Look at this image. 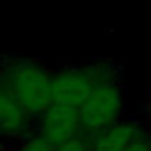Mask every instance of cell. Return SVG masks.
I'll list each match as a JSON object with an SVG mask.
<instances>
[{"instance_id":"obj_6","label":"cell","mask_w":151,"mask_h":151,"mask_svg":"<svg viewBox=\"0 0 151 151\" xmlns=\"http://www.w3.org/2000/svg\"><path fill=\"white\" fill-rule=\"evenodd\" d=\"M30 114L0 86V135L18 137L30 126Z\"/></svg>"},{"instance_id":"obj_1","label":"cell","mask_w":151,"mask_h":151,"mask_svg":"<svg viewBox=\"0 0 151 151\" xmlns=\"http://www.w3.org/2000/svg\"><path fill=\"white\" fill-rule=\"evenodd\" d=\"M53 75L32 60H14L6 71L2 86L30 116H39L52 100Z\"/></svg>"},{"instance_id":"obj_9","label":"cell","mask_w":151,"mask_h":151,"mask_svg":"<svg viewBox=\"0 0 151 151\" xmlns=\"http://www.w3.org/2000/svg\"><path fill=\"white\" fill-rule=\"evenodd\" d=\"M123 151H151V135H147V133L140 135L130 146H126Z\"/></svg>"},{"instance_id":"obj_3","label":"cell","mask_w":151,"mask_h":151,"mask_svg":"<svg viewBox=\"0 0 151 151\" xmlns=\"http://www.w3.org/2000/svg\"><path fill=\"white\" fill-rule=\"evenodd\" d=\"M82 132L80 112L77 107L52 101L39 114V135H43L53 146L64 144Z\"/></svg>"},{"instance_id":"obj_10","label":"cell","mask_w":151,"mask_h":151,"mask_svg":"<svg viewBox=\"0 0 151 151\" xmlns=\"http://www.w3.org/2000/svg\"><path fill=\"white\" fill-rule=\"evenodd\" d=\"M146 116L151 119V98L147 100V105H146Z\"/></svg>"},{"instance_id":"obj_5","label":"cell","mask_w":151,"mask_h":151,"mask_svg":"<svg viewBox=\"0 0 151 151\" xmlns=\"http://www.w3.org/2000/svg\"><path fill=\"white\" fill-rule=\"evenodd\" d=\"M94 135L96 137L91 142V151H123L135 139L144 135V130L133 121H116Z\"/></svg>"},{"instance_id":"obj_8","label":"cell","mask_w":151,"mask_h":151,"mask_svg":"<svg viewBox=\"0 0 151 151\" xmlns=\"http://www.w3.org/2000/svg\"><path fill=\"white\" fill-rule=\"evenodd\" d=\"M55 151H91V144L78 135V137H75L64 144L55 146Z\"/></svg>"},{"instance_id":"obj_2","label":"cell","mask_w":151,"mask_h":151,"mask_svg":"<svg viewBox=\"0 0 151 151\" xmlns=\"http://www.w3.org/2000/svg\"><path fill=\"white\" fill-rule=\"evenodd\" d=\"M124 109V96L117 82L96 86L87 100L78 107L82 130L98 133L100 130L119 121Z\"/></svg>"},{"instance_id":"obj_7","label":"cell","mask_w":151,"mask_h":151,"mask_svg":"<svg viewBox=\"0 0 151 151\" xmlns=\"http://www.w3.org/2000/svg\"><path fill=\"white\" fill-rule=\"evenodd\" d=\"M18 151H55V146L52 144V142H48L43 135H32V137H29L22 146H20V149Z\"/></svg>"},{"instance_id":"obj_4","label":"cell","mask_w":151,"mask_h":151,"mask_svg":"<svg viewBox=\"0 0 151 151\" xmlns=\"http://www.w3.org/2000/svg\"><path fill=\"white\" fill-rule=\"evenodd\" d=\"M96 86L82 68H69L53 75L52 78V100L55 103L80 107Z\"/></svg>"}]
</instances>
